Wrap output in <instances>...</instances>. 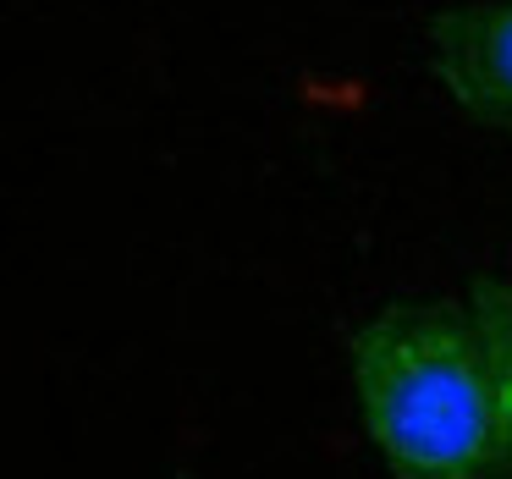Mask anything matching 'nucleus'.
I'll return each instance as SVG.
<instances>
[{
	"instance_id": "obj_1",
	"label": "nucleus",
	"mask_w": 512,
	"mask_h": 479,
	"mask_svg": "<svg viewBox=\"0 0 512 479\" xmlns=\"http://www.w3.org/2000/svg\"><path fill=\"white\" fill-rule=\"evenodd\" d=\"M353 391L397 479H490L507 468V408L479 303L380 309L353 342Z\"/></svg>"
},
{
	"instance_id": "obj_2",
	"label": "nucleus",
	"mask_w": 512,
	"mask_h": 479,
	"mask_svg": "<svg viewBox=\"0 0 512 479\" xmlns=\"http://www.w3.org/2000/svg\"><path fill=\"white\" fill-rule=\"evenodd\" d=\"M430 72L468 116L512 127V0L452 6L435 17Z\"/></svg>"
},
{
	"instance_id": "obj_3",
	"label": "nucleus",
	"mask_w": 512,
	"mask_h": 479,
	"mask_svg": "<svg viewBox=\"0 0 512 479\" xmlns=\"http://www.w3.org/2000/svg\"><path fill=\"white\" fill-rule=\"evenodd\" d=\"M479 320L490 331L496 353V380H501V408H507V463H512V292H479Z\"/></svg>"
}]
</instances>
